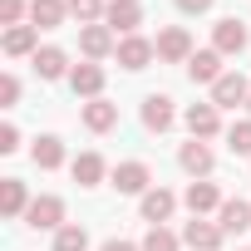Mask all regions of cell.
<instances>
[{
  "instance_id": "7",
  "label": "cell",
  "mask_w": 251,
  "mask_h": 251,
  "mask_svg": "<svg viewBox=\"0 0 251 251\" xmlns=\"http://www.w3.org/2000/svg\"><path fill=\"white\" fill-rule=\"evenodd\" d=\"M182 123H187V133H192V138H202V143H207V138H217V133H222V108H217L212 99H207V103H192V108L182 113Z\"/></svg>"
},
{
  "instance_id": "13",
  "label": "cell",
  "mask_w": 251,
  "mask_h": 251,
  "mask_svg": "<svg viewBox=\"0 0 251 251\" xmlns=\"http://www.w3.org/2000/svg\"><path fill=\"white\" fill-rule=\"evenodd\" d=\"M173 123H177L173 99H168V94H148V99H143V128H148V133H168Z\"/></svg>"
},
{
  "instance_id": "3",
  "label": "cell",
  "mask_w": 251,
  "mask_h": 251,
  "mask_svg": "<svg viewBox=\"0 0 251 251\" xmlns=\"http://www.w3.org/2000/svg\"><path fill=\"white\" fill-rule=\"evenodd\" d=\"M25 226H35V231H59V226H64V197H54V192L35 197L30 212H25Z\"/></svg>"
},
{
  "instance_id": "19",
  "label": "cell",
  "mask_w": 251,
  "mask_h": 251,
  "mask_svg": "<svg viewBox=\"0 0 251 251\" xmlns=\"http://www.w3.org/2000/svg\"><path fill=\"white\" fill-rule=\"evenodd\" d=\"M69 20V0H30V25L35 30H59Z\"/></svg>"
},
{
  "instance_id": "9",
  "label": "cell",
  "mask_w": 251,
  "mask_h": 251,
  "mask_svg": "<svg viewBox=\"0 0 251 251\" xmlns=\"http://www.w3.org/2000/svg\"><path fill=\"white\" fill-rule=\"evenodd\" d=\"M177 163H182V173L197 182V177H212V168H217V153H212L202 138H192V143H182V148H177Z\"/></svg>"
},
{
  "instance_id": "25",
  "label": "cell",
  "mask_w": 251,
  "mask_h": 251,
  "mask_svg": "<svg viewBox=\"0 0 251 251\" xmlns=\"http://www.w3.org/2000/svg\"><path fill=\"white\" fill-rule=\"evenodd\" d=\"M54 251H89V231H84L79 222H64V226L54 231Z\"/></svg>"
},
{
  "instance_id": "14",
  "label": "cell",
  "mask_w": 251,
  "mask_h": 251,
  "mask_svg": "<svg viewBox=\"0 0 251 251\" xmlns=\"http://www.w3.org/2000/svg\"><path fill=\"white\" fill-rule=\"evenodd\" d=\"M246 99H251L246 74H222V79L212 84V103H217V108H241Z\"/></svg>"
},
{
  "instance_id": "29",
  "label": "cell",
  "mask_w": 251,
  "mask_h": 251,
  "mask_svg": "<svg viewBox=\"0 0 251 251\" xmlns=\"http://www.w3.org/2000/svg\"><path fill=\"white\" fill-rule=\"evenodd\" d=\"M20 15H30V5H25V0H0V25H20Z\"/></svg>"
},
{
  "instance_id": "17",
  "label": "cell",
  "mask_w": 251,
  "mask_h": 251,
  "mask_svg": "<svg viewBox=\"0 0 251 251\" xmlns=\"http://www.w3.org/2000/svg\"><path fill=\"white\" fill-rule=\"evenodd\" d=\"M0 50H5L10 59H25V54L35 59V50H40V30H35V25H10L5 40H0Z\"/></svg>"
},
{
  "instance_id": "26",
  "label": "cell",
  "mask_w": 251,
  "mask_h": 251,
  "mask_svg": "<svg viewBox=\"0 0 251 251\" xmlns=\"http://www.w3.org/2000/svg\"><path fill=\"white\" fill-rule=\"evenodd\" d=\"M103 10H108V0H69V15L79 25H103Z\"/></svg>"
},
{
  "instance_id": "5",
  "label": "cell",
  "mask_w": 251,
  "mask_h": 251,
  "mask_svg": "<svg viewBox=\"0 0 251 251\" xmlns=\"http://www.w3.org/2000/svg\"><path fill=\"white\" fill-rule=\"evenodd\" d=\"M79 50H84L89 64H99V59H108V54L118 50V35H113L108 25H79Z\"/></svg>"
},
{
  "instance_id": "11",
  "label": "cell",
  "mask_w": 251,
  "mask_h": 251,
  "mask_svg": "<svg viewBox=\"0 0 251 251\" xmlns=\"http://www.w3.org/2000/svg\"><path fill=\"white\" fill-rule=\"evenodd\" d=\"M138 212H143V222H148V226H163V222L177 212V197H173L168 187H148V192L138 197Z\"/></svg>"
},
{
  "instance_id": "12",
  "label": "cell",
  "mask_w": 251,
  "mask_h": 251,
  "mask_svg": "<svg viewBox=\"0 0 251 251\" xmlns=\"http://www.w3.org/2000/svg\"><path fill=\"white\" fill-rule=\"evenodd\" d=\"M222 226L217 222H207V217H192L187 226H182V246H192V251H222Z\"/></svg>"
},
{
  "instance_id": "24",
  "label": "cell",
  "mask_w": 251,
  "mask_h": 251,
  "mask_svg": "<svg viewBox=\"0 0 251 251\" xmlns=\"http://www.w3.org/2000/svg\"><path fill=\"white\" fill-rule=\"evenodd\" d=\"M30 158H35V168H45V173H54V168H64V143H59L54 133H45V138H35V148H30Z\"/></svg>"
},
{
  "instance_id": "16",
  "label": "cell",
  "mask_w": 251,
  "mask_h": 251,
  "mask_svg": "<svg viewBox=\"0 0 251 251\" xmlns=\"http://www.w3.org/2000/svg\"><path fill=\"white\" fill-rule=\"evenodd\" d=\"M79 118H84L89 133H108V128H118V103H108V99H89V103L79 108Z\"/></svg>"
},
{
  "instance_id": "1",
  "label": "cell",
  "mask_w": 251,
  "mask_h": 251,
  "mask_svg": "<svg viewBox=\"0 0 251 251\" xmlns=\"http://www.w3.org/2000/svg\"><path fill=\"white\" fill-rule=\"evenodd\" d=\"M108 187L123 192V197H143V192L153 187V173H148L143 158H128V163H118V168L108 173Z\"/></svg>"
},
{
  "instance_id": "32",
  "label": "cell",
  "mask_w": 251,
  "mask_h": 251,
  "mask_svg": "<svg viewBox=\"0 0 251 251\" xmlns=\"http://www.w3.org/2000/svg\"><path fill=\"white\" fill-rule=\"evenodd\" d=\"M177 10H182V15H207L212 0H177Z\"/></svg>"
},
{
  "instance_id": "31",
  "label": "cell",
  "mask_w": 251,
  "mask_h": 251,
  "mask_svg": "<svg viewBox=\"0 0 251 251\" xmlns=\"http://www.w3.org/2000/svg\"><path fill=\"white\" fill-rule=\"evenodd\" d=\"M15 148H20V128L5 123V128H0V153H15Z\"/></svg>"
},
{
  "instance_id": "15",
  "label": "cell",
  "mask_w": 251,
  "mask_h": 251,
  "mask_svg": "<svg viewBox=\"0 0 251 251\" xmlns=\"http://www.w3.org/2000/svg\"><path fill=\"white\" fill-rule=\"evenodd\" d=\"M69 89L79 94V99H103V64H74L69 69Z\"/></svg>"
},
{
  "instance_id": "10",
  "label": "cell",
  "mask_w": 251,
  "mask_h": 251,
  "mask_svg": "<svg viewBox=\"0 0 251 251\" xmlns=\"http://www.w3.org/2000/svg\"><path fill=\"white\" fill-rule=\"evenodd\" d=\"M222 192H217V182H207V177H197V182H187V192H182V207L192 212V217H207V212H222Z\"/></svg>"
},
{
  "instance_id": "8",
  "label": "cell",
  "mask_w": 251,
  "mask_h": 251,
  "mask_svg": "<svg viewBox=\"0 0 251 251\" xmlns=\"http://www.w3.org/2000/svg\"><path fill=\"white\" fill-rule=\"evenodd\" d=\"M103 25H108L113 35H138V25H143V5H138V0H108Z\"/></svg>"
},
{
  "instance_id": "22",
  "label": "cell",
  "mask_w": 251,
  "mask_h": 251,
  "mask_svg": "<svg viewBox=\"0 0 251 251\" xmlns=\"http://www.w3.org/2000/svg\"><path fill=\"white\" fill-rule=\"evenodd\" d=\"M187 79H192V84H217V79H222V54H217V50H197V54L187 59Z\"/></svg>"
},
{
  "instance_id": "21",
  "label": "cell",
  "mask_w": 251,
  "mask_h": 251,
  "mask_svg": "<svg viewBox=\"0 0 251 251\" xmlns=\"http://www.w3.org/2000/svg\"><path fill=\"white\" fill-rule=\"evenodd\" d=\"M69 173H74L79 187H99V182L108 177V163H103V153H79V158L69 163Z\"/></svg>"
},
{
  "instance_id": "18",
  "label": "cell",
  "mask_w": 251,
  "mask_h": 251,
  "mask_svg": "<svg viewBox=\"0 0 251 251\" xmlns=\"http://www.w3.org/2000/svg\"><path fill=\"white\" fill-rule=\"evenodd\" d=\"M217 226H222L226 236H241V231H251V202H241V197H226V202H222V212H217Z\"/></svg>"
},
{
  "instance_id": "33",
  "label": "cell",
  "mask_w": 251,
  "mask_h": 251,
  "mask_svg": "<svg viewBox=\"0 0 251 251\" xmlns=\"http://www.w3.org/2000/svg\"><path fill=\"white\" fill-rule=\"evenodd\" d=\"M99 251H143V246H133V241H118V236H113V241H103Z\"/></svg>"
},
{
  "instance_id": "28",
  "label": "cell",
  "mask_w": 251,
  "mask_h": 251,
  "mask_svg": "<svg viewBox=\"0 0 251 251\" xmlns=\"http://www.w3.org/2000/svg\"><path fill=\"white\" fill-rule=\"evenodd\" d=\"M177 246H182V236L168 226H148V236H143V251H177Z\"/></svg>"
},
{
  "instance_id": "27",
  "label": "cell",
  "mask_w": 251,
  "mask_h": 251,
  "mask_svg": "<svg viewBox=\"0 0 251 251\" xmlns=\"http://www.w3.org/2000/svg\"><path fill=\"white\" fill-rule=\"evenodd\" d=\"M226 148H231L236 158H251V118H241V123L226 128Z\"/></svg>"
},
{
  "instance_id": "23",
  "label": "cell",
  "mask_w": 251,
  "mask_h": 251,
  "mask_svg": "<svg viewBox=\"0 0 251 251\" xmlns=\"http://www.w3.org/2000/svg\"><path fill=\"white\" fill-rule=\"evenodd\" d=\"M30 192H25V182L20 177H5V182H0V212H5V217H25L30 212Z\"/></svg>"
},
{
  "instance_id": "20",
  "label": "cell",
  "mask_w": 251,
  "mask_h": 251,
  "mask_svg": "<svg viewBox=\"0 0 251 251\" xmlns=\"http://www.w3.org/2000/svg\"><path fill=\"white\" fill-rule=\"evenodd\" d=\"M35 74L40 79H69V54L59 50V45H45V50H35Z\"/></svg>"
},
{
  "instance_id": "4",
  "label": "cell",
  "mask_w": 251,
  "mask_h": 251,
  "mask_svg": "<svg viewBox=\"0 0 251 251\" xmlns=\"http://www.w3.org/2000/svg\"><path fill=\"white\" fill-rule=\"evenodd\" d=\"M113 54H118V64L128 69V74H138V69H148V64L158 59V45H153V40H143V35H123Z\"/></svg>"
},
{
  "instance_id": "2",
  "label": "cell",
  "mask_w": 251,
  "mask_h": 251,
  "mask_svg": "<svg viewBox=\"0 0 251 251\" xmlns=\"http://www.w3.org/2000/svg\"><path fill=\"white\" fill-rule=\"evenodd\" d=\"M246 45H251V30H246L236 15H226V20H217V25H212V50H217L222 59H226V54H241Z\"/></svg>"
},
{
  "instance_id": "34",
  "label": "cell",
  "mask_w": 251,
  "mask_h": 251,
  "mask_svg": "<svg viewBox=\"0 0 251 251\" xmlns=\"http://www.w3.org/2000/svg\"><path fill=\"white\" fill-rule=\"evenodd\" d=\"M246 108H251V99H246Z\"/></svg>"
},
{
  "instance_id": "30",
  "label": "cell",
  "mask_w": 251,
  "mask_h": 251,
  "mask_svg": "<svg viewBox=\"0 0 251 251\" xmlns=\"http://www.w3.org/2000/svg\"><path fill=\"white\" fill-rule=\"evenodd\" d=\"M15 103H20V79L5 74V79H0V108H15Z\"/></svg>"
},
{
  "instance_id": "6",
  "label": "cell",
  "mask_w": 251,
  "mask_h": 251,
  "mask_svg": "<svg viewBox=\"0 0 251 251\" xmlns=\"http://www.w3.org/2000/svg\"><path fill=\"white\" fill-rule=\"evenodd\" d=\"M153 45H158V59H163V64H187V59L197 54V50H192V35H187L182 25H168Z\"/></svg>"
}]
</instances>
